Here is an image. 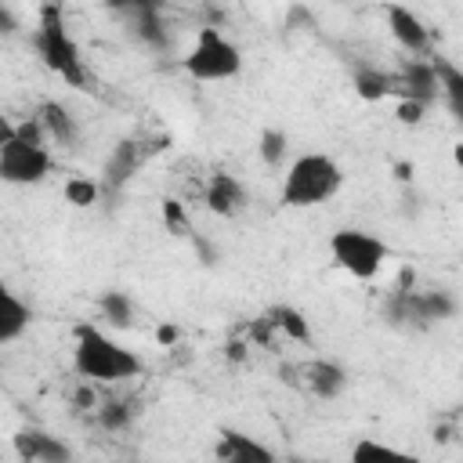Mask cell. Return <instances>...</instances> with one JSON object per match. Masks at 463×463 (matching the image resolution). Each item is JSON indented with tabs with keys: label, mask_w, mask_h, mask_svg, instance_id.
I'll use <instances>...</instances> for the list:
<instances>
[{
	"label": "cell",
	"mask_w": 463,
	"mask_h": 463,
	"mask_svg": "<svg viewBox=\"0 0 463 463\" xmlns=\"http://www.w3.org/2000/svg\"><path fill=\"white\" fill-rule=\"evenodd\" d=\"M203 203H206V210L210 213H217V217H239L246 206H250V192H246V184L239 181V177H232V174H210V181H206V188H203Z\"/></svg>",
	"instance_id": "obj_9"
},
{
	"label": "cell",
	"mask_w": 463,
	"mask_h": 463,
	"mask_svg": "<svg viewBox=\"0 0 463 463\" xmlns=\"http://www.w3.org/2000/svg\"><path fill=\"white\" fill-rule=\"evenodd\" d=\"M268 318H271L275 333H282V336H289V340H297V344H307V340H311V326H307L304 311H297V307H289V304H275V307L268 311Z\"/></svg>",
	"instance_id": "obj_20"
},
{
	"label": "cell",
	"mask_w": 463,
	"mask_h": 463,
	"mask_svg": "<svg viewBox=\"0 0 463 463\" xmlns=\"http://www.w3.org/2000/svg\"><path fill=\"white\" fill-rule=\"evenodd\" d=\"M329 253H333V264L344 268L351 279L358 282H369L380 275L383 260H387V242L376 239L373 232H362V228H336L329 235Z\"/></svg>",
	"instance_id": "obj_6"
},
{
	"label": "cell",
	"mask_w": 463,
	"mask_h": 463,
	"mask_svg": "<svg viewBox=\"0 0 463 463\" xmlns=\"http://www.w3.org/2000/svg\"><path fill=\"white\" fill-rule=\"evenodd\" d=\"M423 112H427V105H420V101H409V98H402V101H398V109H394L398 123H405V127H416V123L423 119Z\"/></svg>",
	"instance_id": "obj_27"
},
{
	"label": "cell",
	"mask_w": 463,
	"mask_h": 463,
	"mask_svg": "<svg viewBox=\"0 0 463 463\" xmlns=\"http://www.w3.org/2000/svg\"><path fill=\"white\" fill-rule=\"evenodd\" d=\"M72 336H76L72 369H76L80 380H87V383H123V380L141 376V358L130 347H119L98 326L80 322L72 329Z\"/></svg>",
	"instance_id": "obj_1"
},
{
	"label": "cell",
	"mask_w": 463,
	"mask_h": 463,
	"mask_svg": "<svg viewBox=\"0 0 463 463\" xmlns=\"http://www.w3.org/2000/svg\"><path fill=\"white\" fill-rule=\"evenodd\" d=\"M36 119H40V127H43V134L54 141V145H76V137H80V123H76V116L61 105V101H43L40 105V112H36Z\"/></svg>",
	"instance_id": "obj_14"
},
{
	"label": "cell",
	"mask_w": 463,
	"mask_h": 463,
	"mask_svg": "<svg viewBox=\"0 0 463 463\" xmlns=\"http://www.w3.org/2000/svg\"><path fill=\"white\" fill-rule=\"evenodd\" d=\"M105 7L119 18H130V14H141V11H159L163 4L159 0H105Z\"/></svg>",
	"instance_id": "obj_26"
},
{
	"label": "cell",
	"mask_w": 463,
	"mask_h": 463,
	"mask_svg": "<svg viewBox=\"0 0 463 463\" xmlns=\"http://www.w3.org/2000/svg\"><path fill=\"white\" fill-rule=\"evenodd\" d=\"M98 311H101V318H105L109 326H116V329H130V326H134V300H130V293H123V289H105V293L98 297Z\"/></svg>",
	"instance_id": "obj_18"
},
{
	"label": "cell",
	"mask_w": 463,
	"mask_h": 463,
	"mask_svg": "<svg viewBox=\"0 0 463 463\" xmlns=\"http://www.w3.org/2000/svg\"><path fill=\"white\" fill-rule=\"evenodd\" d=\"M213 456L224 459V463H275V452H271L268 445H260L253 434L232 430V427H224V430L217 434Z\"/></svg>",
	"instance_id": "obj_12"
},
{
	"label": "cell",
	"mask_w": 463,
	"mask_h": 463,
	"mask_svg": "<svg viewBox=\"0 0 463 463\" xmlns=\"http://www.w3.org/2000/svg\"><path fill=\"white\" fill-rule=\"evenodd\" d=\"M383 14H387V29L394 36L398 47H405L409 54H423L430 47V29L420 22V14L405 4H383Z\"/></svg>",
	"instance_id": "obj_11"
},
{
	"label": "cell",
	"mask_w": 463,
	"mask_h": 463,
	"mask_svg": "<svg viewBox=\"0 0 463 463\" xmlns=\"http://www.w3.org/2000/svg\"><path fill=\"white\" fill-rule=\"evenodd\" d=\"M271 333H275V326H271V318H268V315H260V318H253V322H250V336H253L257 344L271 347Z\"/></svg>",
	"instance_id": "obj_28"
},
{
	"label": "cell",
	"mask_w": 463,
	"mask_h": 463,
	"mask_svg": "<svg viewBox=\"0 0 463 463\" xmlns=\"http://www.w3.org/2000/svg\"><path fill=\"white\" fill-rule=\"evenodd\" d=\"M33 47L43 61L47 72H54L58 80H65L69 87H87V65L80 58V47L76 40L69 36V25H65V14L54 0H47L40 7V25L33 33Z\"/></svg>",
	"instance_id": "obj_3"
},
{
	"label": "cell",
	"mask_w": 463,
	"mask_h": 463,
	"mask_svg": "<svg viewBox=\"0 0 463 463\" xmlns=\"http://www.w3.org/2000/svg\"><path fill=\"white\" fill-rule=\"evenodd\" d=\"M159 213H163V228H166L170 235H177V239H192V221H188V213H184V206H181L177 199H163Z\"/></svg>",
	"instance_id": "obj_23"
},
{
	"label": "cell",
	"mask_w": 463,
	"mask_h": 463,
	"mask_svg": "<svg viewBox=\"0 0 463 463\" xmlns=\"http://www.w3.org/2000/svg\"><path fill=\"white\" fill-rule=\"evenodd\" d=\"M394 177H398V181H409V177H412V163H398V166H394Z\"/></svg>",
	"instance_id": "obj_34"
},
{
	"label": "cell",
	"mask_w": 463,
	"mask_h": 463,
	"mask_svg": "<svg viewBox=\"0 0 463 463\" xmlns=\"http://www.w3.org/2000/svg\"><path fill=\"white\" fill-rule=\"evenodd\" d=\"M43 127L36 116L14 123V134L0 141V181L4 184H40L51 174V152L43 148Z\"/></svg>",
	"instance_id": "obj_4"
},
{
	"label": "cell",
	"mask_w": 463,
	"mask_h": 463,
	"mask_svg": "<svg viewBox=\"0 0 463 463\" xmlns=\"http://www.w3.org/2000/svg\"><path fill=\"white\" fill-rule=\"evenodd\" d=\"M94 402H98V398H94V391H90V387H87V380H83V387L76 391V405H83V409H94Z\"/></svg>",
	"instance_id": "obj_32"
},
{
	"label": "cell",
	"mask_w": 463,
	"mask_h": 463,
	"mask_svg": "<svg viewBox=\"0 0 463 463\" xmlns=\"http://www.w3.org/2000/svg\"><path fill=\"white\" fill-rule=\"evenodd\" d=\"M18 33V14L0 0V36H14Z\"/></svg>",
	"instance_id": "obj_29"
},
{
	"label": "cell",
	"mask_w": 463,
	"mask_h": 463,
	"mask_svg": "<svg viewBox=\"0 0 463 463\" xmlns=\"http://www.w3.org/2000/svg\"><path fill=\"white\" fill-rule=\"evenodd\" d=\"M127 25H130L134 40H141L145 47H152V51H166V47H170V33H166V25H163L159 11L130 14V18H127Z\"/></svg>",
	"instance_id": "obj_17"
},
{
	"label": "cell",
	"mask_w": 463,
	"mask_h": 463,
	"mask_svg": "<svg viewBox=\"0 0 463 463\" xmlns=\"http://www.w3.org/2000/svg\"><path fill=\"white\" fill-rule=\"evenodd\" d=\"M224 354H228V362H242V358H246V344H242V340H232Z\"/></svg>",
	"instance_id": "obj_33"
},
{
	"label": "cell",
	"mask_w": 463,
	"mask_h": 463,
	"mask_svg": "<svg viewBox=\"0 0 463 463\" xmlns=\"http://www.w3.org/2000/svg\"><path fill=\"white\" fill-rule=\"evenodd\" d=\"M304 383H307V391L315 398L333 402V398H340L347 391V369L340 362H333V358H318V362H311L304 369Z\"/></svg>",
	"instance_id": "obj_13"
},
{
	"label": "cell",
	"mask_w": 463,
	"mask_h": 463,
	"mask_svg": "<svg viewBox=\"0 0 463 463\" xmlns=\"http://www.w3.org/2000/svg\"><path fill=\"white\" fill-rule=\"evenodd\" d=\"M351 87L362 101H383L387 94H394V76L376 65H358L351 72Z\"/></svg>",
	"instance_id": "obj_16"
},
{
	"label": "cell",
	"mask_w": 463,
	"mask_h": 463,
	"mask_svg": "<svg viewBox=\"0 0 463 463\" xmlns=\"http://www.w3.org/2000/svg\"><path fill=\"white\" fill-rule=\"evenodd\" d=\"M394 94L398 98H409V101H420V105H430L438 101V72H434V61L427 58H405L398 76H394Z\"/></svg>",
	"instance_id": "obj_7"
},
{
	"label": "cell",
	"mask_w": 463,
	"mask_h": 463,
	"mask_svg": "<svg viewBox=\"0 0 463 463\" xmlns=\"http://www.w3.org/2000/svg\"><path fill=\"white\" fill-rule=\"evenodd\" d=\"M192 239H195V253L203 257V264H206V268H213V264H217V253H213V246H210L206 239H199L195 232H192Z\"/></svg>",
	"instance_id": "obj_31"
},
{
	"label": "cell",
	"mask_w": 463,
	"mask_h": 463,
	"mask_svg": "<svg viewBox=\"0 0 463 463\" xmlns=\"http://www.w3.org/2000/svg\"><path fill=\"white\" fill-rule=\"evenodd\" d=\"M98 195H101L98 177H83V174H76V177L65 181V203H69V206H80V210H83V206H94Z\"/></svg>",
	"instance_id": "obj_22"
},
{
	"label": "cell",
	"mask_w": 463,
	"mask_h": 463,
	"mask_svg": "<svg viewBox=\"0 0 463 463\" xmlns=\"http://www.w3.org/2000/svg\"><path fill=\"white\" fill-rule=\"evenodd\" d=\"M434 72H438V98L449 101L452 116H459L463 112V72L445 58H434Z\"/></svg>",
	"instance_id": "obj_19"
},
{
	"label": "cell",
	"mask_w": 463,
	"mask_h": 463,
	"mask_svg": "<svg viewBox=\"0 0 463 463\" xmlns=\"http://www.w3.org/2000/svg\"><path fill=\"white\" fill-rule=\"evenodd\" d=\"M156 340H159V344H163V347H174V344H177V340H181V329H177V326H174V322H163V326H159V329H156Z\"/></svg>",
	"instance_id": "obj_30"
},
{
	"label": "cell",
	"mask_w": 463,
	"mask_h": 463,
	"mask_svg": "<svg viewBox=\"0 0 463 463\" xmlns=\"http://www.w3.org/2000/svg\"><path fill=\"white\" fill-rule=\"evenodd\" d=\"M286 152H289V134L282 127H264L260 137H257V156L264 166H282L286 163Z\"/></svg>",
	"instance_id": "obj_21"
},
{
	"label": "cell",
	"mask_w": 463,
	"mask_h": 463,
	"mask_svg": "<svg viewBox=\"0 0 463 463\" xmlns=\"http://www.w3.org/2000/svg\"><path fill=\"white\" fill-rule=\"evenodd\" d=\"M94 409H98V423L105 430H123L134 420V405L130 402H105V405H94Z\"/></svg>",
	"instance_id": "obj_24"
},
{
	"label": "cell",
	"mask_w": 463,
	"mask_h": 463,
	"mask_svg": "<svg viewBox=\"0 0 463 463\" xmlns=\"http://www.w3.org/2000/svg\"><path fill=\"white\" fill-rule=\"evenodd\" d=\"M344 184V170L333 156L326 152H304L289 163L286 177H282V192H279V203L282 206H293V210H307V206H318L326 199H333Z\"/></svg>",
	"instance_id": "obj_2"
},
{
	"label": "cell",
	"mask_w": 463,
	"mask_h": 463,
	"mask_svg": "<svg viewBox=\"0 0 463 463\" xmlns=\"http://www.w3.org/2000/svg\"><path fill=\"white\" fill-rule=\"evenodd\" d=\"M181 69L199 80V83H217V80H235L242 72V51L221 33V29H210L203 25L192 51L181 58Z\"/></svg>",
	"instance_id": "obj_5"
},
{
	"label": "cell",
	"mask_w": 463,
	"mask_h": 463,
	"mask_svg": "<svg viewBox=\"0 0 463 463\" xmlns=\"http://www.w3.org/2000/svg\"><path fill=\"white\" fill-rule=\"evenodd\" d=\"M11 445H14V456L29 459V463H65V459H72V449L58 434H47L43 427H22L11 438Z\"/></svg>",
	"instance_id": "obj_8"
},
{
	"label": "cell",
	"mask_w": 463,
	"mask_h": 463,
	"mask_svg": "<svg viewBox=\"0 0 463 463\" xmlns=\"http://www.w3.org/2000/svg\"><path fill=\"white\" fill-rule=\"evenodd\" d=\"M351 459H354V463H369V459H398V452H394L391 445H380V441H373V438H362V441H354Z\"/></svg>",
	"instance_id": "obj_25"
},
{
	"label": "cell",
	"mask_w": 463,
	"mask_h": 463,
	"mask_svg": "<svg viewBox=\"0 0 463 463\" xmlns=\"http://www.w3.org/2000/svg\"><path fill=\"white\" fill-rule=\"evenodd\" d=\"M148 152L141 148V141H134V137H123L112 152H109V159H105V166H101V177H98V184H101V192H109V195H116L134 174H137V166H141V159H145Z\"/></svg>",
	"instance_id": "obj_10"
},
{
	"label": "cell",
	"mask_w": 463,
	"mask_h": 463,
	"mask_svg": "<svg viewBox=\"0 0 463 463\" xmlns=\"http://www.w3.org/2000/svg\"><path fill=\"white\" fill-rule=\"evenodd\" d=\"M29 322H33L29 304H25L18 293H11V289L0 282V344L18 340V336L29 329Z\"/></svg>",
	"instance_id": "obj_15"
}]
</instances>
